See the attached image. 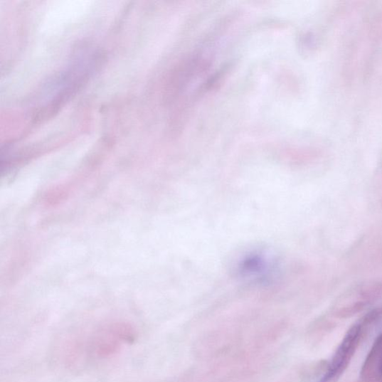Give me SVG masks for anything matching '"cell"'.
<instances>
[{"label": "cell", "instance_id": "obj_1", "mask_svg": "<svg viewBox=\"0 0 382 382\" xmlns=\"http://www.w3.org/2000/svg\"><path fill=\"white\" fill-rule=\"evenodd\" d=\"M378 311L374 310L364 316L351 327L336 350L325 374L319 382H331L337 379L346 369L362 340L364 333L369 325L378 319Z\"/></svg>", "mask_w": 382, "mask_h": 382}, {"label": "cell", "instance_id": "obj_2", "mask_svg": "<svg viewBox=\"0 0 382 382\" xmlns=\"http://www.w3.org/2000/svg\"><path fill=\"white\" fill-rule=\"evenodd\" d=\"M362 382H382V333L373 345L364 364Z\"/></svg>", "mask_w": 382, "mask_h": 382}]
</instances>
